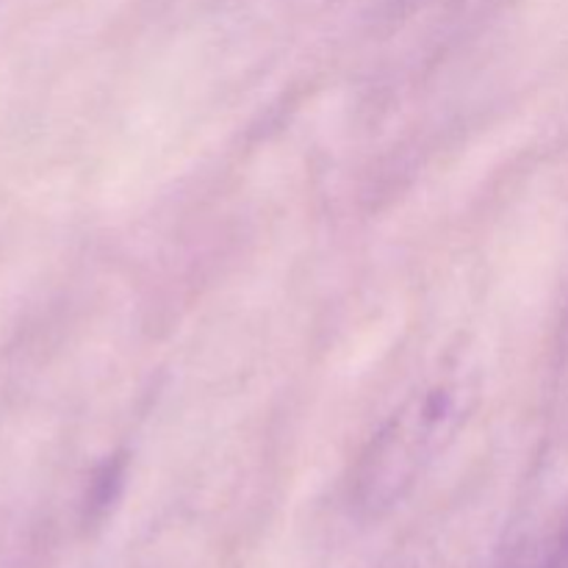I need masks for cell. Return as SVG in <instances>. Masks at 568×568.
I'll return each mask as SVG.
<instances>
[{
	"instance_id": "cell-2",
	"label": "cell",
	"mask_w": 568,
	"mask_h": 568,
	"mask_svg": "<svg viewBox=\"0 0 568 568\" xmlns=\"http://www.w3.org/2000/svg\"><path fill=\"white\" fill-rule=\"evenodd\" d=\"M560 547H564V558L568 560V525H566V530H564V544H560Z\"/></svg>"
},
{
	"instance_id": "cell-1",
	"label": "cell",
	"mask_w": 568,
	"mask_h": 568,
	"mask_svg": "<svg viewBox=\"0 0 568 568\" xmlns=\"http://www.w3.org/2000/svg\"><path fill=\"white\" fill-rule=\"evenodd\" d=\"M480 405V372L449 364L410 392L361 449L349 477V503L364 516L397 508L433 464L458 442Z\"/></svg>"
}]
</instances>
